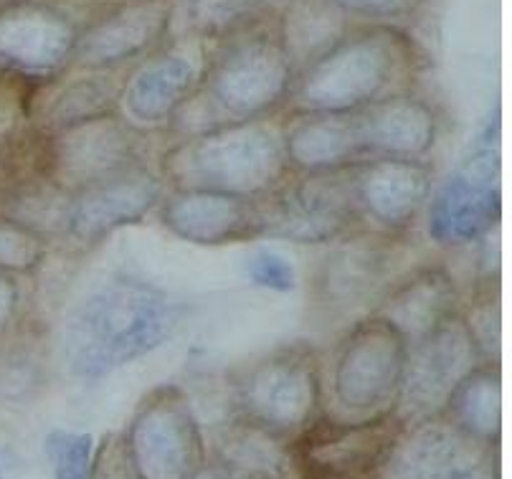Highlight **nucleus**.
Listing matches in <instances>:
<instances>
[{
    "mask_svg": "<svg viewBox=\"0 0 512 479\" xmlns=\"http://www.w3.org/2000/svg\"><path fill=\"white\" fill-rule=\"evenodd\" d=\"M46 173L71 196L150 165V132L117 115L44 137Z\"/></svg>",
    "mask_w": 512,
    "mask_h": 479,
    "instance_id": "obj_11",
    "label": "nucleus"
},
{
    "mask_svg": "<svg viewBox=\"0 0 512 479\" xmlns=\"http://www.w3.org/2000/svg\"><path fill=\"white\" fill-rule=\"evenodd\" d=\"M345 13L335 6L333 0H295L287 8L282 41L292 66L312 64L325 51L333 49L343 36Z\"/></svg>",
    "mask_w": 512,
    "mask_h": 479,
    "instance_id": "obj_27",
    "label": "nucleus"
},
{
    "mask_svg": "<svg viewBox=\"0 0 512 479\" xmlns=\"http://www.w3.org/2000/svg\"><path fill=\"white\" fill-rule=\"evenodd\" d=\"M170 23V8L163 0H142L117 8L79 36L74 64L87 71H107L158 44Z\"/></svg>",
    "mask_w": 512,
    "mask_h": 479,
    "instance_id": "obj_22",
    "label": "nucleus"
},
{
    "mask_svg": "<svg viewBox=\"0 0 512 479\" xmlns=\"http://www.w3.org/2000/svg\"><path fill=\"white\" fill-rule=\"evenodd\" d=\"M79 44V31L56 8L21 3L0 13V66L23 79L59 74Z\"/></svg>",
    "mask_w": 512,
    "mask_h": 479,
    "instance_id": "obj_18",
    "label": "nucleus"
},
{
    "mask_svg": "<svg viewBox=\"0 0 512 479\" xmlns=\"http://www.w3.org/2000/svg\"><path fill=\"white\" fill-rule=\"evenodd\" d=\"M292 87L295 66L282 41L249 33L208 66L198 92L168 130L178 137H191L236 122L267 120L287 104Z\"/></svg>",
    "mask_w": 512,
    "mask_h": 479,
    "instance_id": "obj_3",
    "label": "nucleus"
},
{
    "mask_svg": "<svg viewBox=\"0 0 512 479\" xmlns=\"http://www.w3.org/2000/svg\"><path fill=\"white\" fill-rule=\"evenodd\" d=\"M279 0H188L193 28L203 36H226L249 26Z\"/></svg>",
    "mask_w": 512,
    "mask_h": 479,
    "instance_id": "obj_28",
    "label": "nucleus"
},
{
    "mask_svg": "<svg viewBox=\"0 0 512 479\" xmlns=\"http://www.w3.org/2000/svg\"><path fill=\"white\" fill-rule=\"evenodd\" d=\"M462 305L457 279L444 264H419L378 297L371 315L383 317L406 343L414 345L459 315Z\"/></svg>",
    "mask_w": 512,
    "mask_h": 479,
    "instance_id": "obj_21",
    "label": "nucleus"
},
{
    "mask_svg": "<svg viewBox=\"0 0 512 479\" xmlns=\"http://www.w3.org/2000/svg\"><path fill=\"white\" fill-rule=\"evenodd\" d=\"M120 112V87L92 71L89 77L64 84L56 94L44 99L41 112L33 120V130L51 137L84 122Z\"/></svg>",
    "mask_w": 512,
    "mask_h": 479,
    "instance_id": "obj_26",
    "label": "nucleus"
},
{
    "mask_svg": "<svg viewBox=\"0 0 512 479\" xmlns=\"http://www.w3.org/2000/svg\"><path fill=\"white\" fill-rule=\"evenodd\" d=\"M160 224L196 246H231L264 239V216L256 198L213 191H165Z\"/></svg>",
    "mask_w": 512,
    "mask_h": 479,
    "instance_id": "obj_17",
    "label": "nucleus"
},
{
    "mask_svg": "<svg viewBox=\"0 0 512 479\" xmlns=\"http://www.w3.org/2000/svg\"><path fill=\"white\" fill-rule=\"evenodd\" d=\"M0 479H3V477H0Z\"/></svg>",
    "mask_w": 512,
    "mask_h": 479,
    "instance_id": "obj_38",
    "label": "nucleus"
},
{
    "mask_svg": "<svg viewBox=\"0 0 512 479\" xmlns=\"http://www.w3.org/2000/svg\"><path fill=\"white\" fill-rule=\"evenodd\" d=\"M264 239L330 246L365 231L353 198V168L335 173H289L282 186L259 198Z\"/></svg>",
    "mask_w": 512,
    "mask_h": 479,
    "instance_id": "obj_10",
    "label": "nucleus"
},
{
    "mask_svg": "<svg viewBox=\"0 0 512 479\" xmlns=\"http://www.w3.org/2000/svg\"><path fill=\"white\" fill-rule=\"evenodd\" d=\"M459 479H500V472H497V457L492 454V457L485 459L480 467L469 469V472L462 474Z\"/></svg>",
    "mask_w": 512,
    "mask_h": 479,
    "instance_id": "obj_36",
    "label": "nucleus"
},
{
    "mask_svg": "<svg viewBox=\"0 0 512 479\" xmlns=\"http://www.w3.org/2000/svg\"><path fill=\"white\" fill-rule=\"evenodd\" d=\"M434 165L429 160H368L353 168V198L368 231L409 236L429 206Z\"/></svg>",
    "mask_w": 512,
    "mask_h": 479,
    "instance_id": "obj_14",
    "label": "nucleus"
},
{
    "mask_svg": "<svg viewBox=\"0 0 512 479\" xmlns=\"http://www.w3.org/2000/svg\"><path fill=\"white\" fill-rule=\"evenodd\" d=\"M282 140L289 173H335L363 163L353 115H289Z\"/></svg>",
    "mask_w": 512,
    "mask_h": 479,
    "instance_id": "obj_24",
    "label": "nucleus"
},
{
    "mask_svg": "<svg viewBox=\"0 0 512 479\" xmlns=\"http://www.w3.org/2000/svg\"><path fill=\"white\" fill-rule=\"evenodd\" d=\"M426 234L442 249H462L492 234L502 216L500 109L474 137L462 163L431 191Z\"/></svg>",
    "mask_w": 512,
    "mask_h": 479,
    "instance_id": "obj_7",
    "label": "nucleus"
},
{
    "mask_svg": "<svg viewBox=\"0 0 512 479\" xmlns=\"http://www.w3.org/2000/svg\"><path fill=\"white\" fill-rule=\"evenodd\" d=\"M411 49L391 31L340 39L307 64L289 92V115H358L383 99L406 94Z\"/></svg>",
    "mask_w": 512,
    "mask_h": 479,
    "instance_id": "obj_4",
    "label": "nucleus"
},
{
    "mask_svg": "<svg viewBox=\"0 0 512 479\" xmlns=\"http://www.w3.org/2000/svg\"><path fill=\"white\" fill-rule=\"evenodd\" d=\"M462 320L480 350L482 363L500 365V294L492 292V284L474 292V300L462 305Z\"/></svg>",
    "mask_w": 512,
    "mask_h": 479,
    "instance_id": "obj_31",
    "label": "nucleus"
},
{
    "mask_svg": "<svg viewBox=\"0 0 512 479\" xmlns=\"http://www.w3.org/2000/svg\"><path fill=\"white\" fill-rule=\"evenodd\" d=\"M92 479H140L127 457L122 434H107L94 449Z\"/></svg>",
    "mask_w": 512,
    "mask_h": 479,
    "instance_id": "obj_33",
    "label": "nucleus"
},
{
    "mask_svg": "<svg viewBox=\"0 0 512 479\" xmlns=\"http://www.w3.org/2000/svg\"><path fill=\"white\" fill-rule=\"evenodd\" d=\"M155 165L168 191H213L256 201L289 178L282 122L272 117L178 137Z\"/></svg>",
    "mask_w": 512,
    "mask_h": 479,
    "instance_id": "obj_2",
    "label": "nucleus"
},
{
    "mask_svg": "<svg viewBox=\"0 0 512 479\" xmlns=\"http://www.w3.org/2000/svg\"><path fill=\"white\" fill-rule=\"evenodd\" d=\"M51 241L0 216V272L33 274L49 259Z\"/></svg>",
    "mask_w": 512,
    "mask_h": 479,
    "instance_id": "obj_30",
    "label": "nucleus"
},
{
    "mask_svg": "<svg viewBox=\"0 0 512 479\" xmlns=\"http://www.w3.org/2000/svg\"><path fill=\"white\" fill-rule=\"evenodd\" d=\"M411 345L378 315H363L343 333L325 373V414L378 419L396 409Z\"/></svg>",
    "mask_w": 512,
    "mask_h": 479,
    "instance_id": "obj_6",
    "label": "nucleus"
},
{
    "mask_svg": "<svg viewBox=\"0 0 512 479\" xmlns=\"http://www.w3.org/2000/svg\"><path fill=\"white\" fill-rule=\"evenodd\" d=\"M404 246L406 236L368 229L327 246L307 282L312 312L327 322L348 320L358 310L368 315L378 297L401 277L396 269L398 259H404Z\"/></svg>",
    "mask_w": 512,
    "mask_h": 479,
    "instance_id": "obj_9",
    "label": "nucleus"
},
{
    "mask_svg": "<svg viewBox=\"0 0 512 479\" xmlns=\"http://www.w3.org/2000/svg\"><path fill=\"white\" fill-rule=\"evenodd\" d=\"M122 439L140 479H193L208 464L201 419L178 383L142 393Z\"/></svg>",
    "mask_w": 512,
    "mask_h": 479,
    "instance_id": "obj_8",
    "label": "nucleus"
},
{
    "mask_svg": "<svg viewBox=\"0 0 512 479\" xmlns=\"http://www.w3.org/2000/svg\"><path fill=\"white\" fill-rule=\"evenodd\" d=\"M343 13L360 18H396L411 11L416 0H333Z\"/></svg>",
    "mask_w": 512,
    "mask_h": 479,
    "instance_id": "obj_34",
    "label": "nucleus"
},
{
    "mask_svg": "<svg viewBox=\"0 0 512 479\" xmlns=\"http://www.w3.org/2000/svg\"><path fill=\"white\" fill-rule=\"evenodd\" d=\"M21 310V287L13 274L0 272V333L16 320Z\"/></svg>",
    "mask_w": 512,
    "mask_h": 479,
    "instance_id": "obj_35",
    "label": "nucleus"
},
{
    "mask_svg": "<svg viewBox=\"0 0 512 479\" xmlns=\"http://www.w3.org/2000/svg\"><path fill=\"white\" fill-rule=\"evenodd\" d=\"M208 462L226 479H300L292 454V439L231 416L213 431Z\"/></svg>",
    "mask_w": 512,
    "mask_h": 479,
    "instance_id": "obj_23",
    "label": "nucleus"
},
{
    "mask_svg": "<svg viewBox=\"0 0 512 479\" xmlns=\"http://www.w3.org/2000/svg\"><path fill=\"white\" fill-rule=\"evenodd\" d=\"M193 479H226V474L221 472V469H218V467H213L211 462H208L206 467H203L201 472H198Z\"/></svg>",
    "mask_w": 512,
    "mask_h": 479,
    "instance_id": "obj_37",
    "label": "nucleus"
},
{
    "mask_svg": "<svg viewBox=\"0 0 512 479\" xmlns=\"http://www.w3.org/2000/svg\"><path fill=\"white\" fill-rule=\"evenodd\" d=\"M231 396L236 416L295 439L325 414V360L307 340L277 345L241 365Z\"/></svg>",
    "mask_w": 512,
    "mask_h": 479,
    "instance_id": "obj_5",
    "label": "nucleus"
},
{
    "mask_svg": "<svg viewBox=\"0 0 512 479\" xmlns=\"http://www.w3.org/2000/svg\"><path fill=\"white\" fill-rule=\"evenodd\" d=\"M183 307L163 287L132 274H112L89 289L64 317L59 355L79 383H99L170 343Z\"/></svg>",
    "mask_w": 512,
    "mask_h": 479,
    "instance_id": "obj_1",
    "label": "nucleus"
},
{
    "mask_svg": "<svg viewBox=\"0 0 512 479\" xmlns=\"http://www.w3.org/2000/svg\"><path fill=\"white\" fill-rule=\"evenodd\" d=\"M206 74L203 51L196 41L173 46L148 59L120 87V115L142 132L173 125L178 112L198 92Z\"/></svg>",
    "mask_w": 512,
    "mask_h": 479,
    "instance_id": "obj_16",
    "label": "nucleus"
},
{
    "mask_svg": "<svg viewBox=\"0 0 512 479\" xmlns=\"http://www.w3.org/2000/svg\"><path fill=\"white\" fill-rule=\"evenodd\" d=\"M249 279L256 287H264L269 292H292L297 287V272L295 267L284 259L277 251H254L249 256Z\"/></svg>",
    "mask_w": 512,
    "mask_h": 479,
    "instance_id": "obj_32",
    "label": "nucleus"
},
{
    "mask_svg": "<svg viewBox=\"0 0 512 479\" xmlns=\"http://www.w3.org/2000/svg\"><path fill=\"white\" fill-rule=\"evenodd\" d=\"M404 424L393 414L338 419L322 414L292 439L300 479H373Z\"/></svg>",
    "mask_w": 512,
    "mask_h": 479,
    "instance_id": "obj_12",
    "label": "nucleus"
},
{
    "mask_svg": "<svg viewBox=\"0 0 512 479\" xmlns=\"http://www.w3.org/2000/svg\"><path fill=\"white\" fill-rule=\"evenodd\" d=\"M94 449L97 441L89 431L54 429L44 439L54 479H92Z\"/></svg>",
    "mask_w": 512,
    "mask_h": 479,
    "instance_id": "obj_29",
    "label": "nucleus"
},
{
    "mask_svg": "<svg viewBox=\"0 0 512 479\" xmlns=\"http://www.w3.org/2000/svg\"><path fill=\"white\" fill-rule=\"evenodd\" d=\"M480 363V350L459 312L409 348L404 386L393 416L404 426L442 416L454 388Z\"/></svg>",
    "mask_w": 512,
    "mask_h": 479,
    "instance_id": "obj_13",
    "label": "nucleus"
},
{
    "mask_svg": "<svg viewBox=\"0 0 512 479\" xmlns=\"http://www.w3.org/2000/svg\"><path fill=\"white\" fill-rule=\"evenodd\" d=\"M353 120L363 163L429 160L439 145V117L429 102L414 94L383 99L353 115Z\"/></svg>",
    "mask_w": 512,
    "mask_h": 479,
    "instance_id": "obj_20",
    "label": "nucleus"
},
{
    "mask_svg": "<svg viewBox=\"0 0 512 479\" xmlns=\"http://www.w3.org/2000/svg\"><path fill=\"white\" fill-rule=\"evenodd\" d=\"M495 452L436 416L404 426L373 479H459Z\"/></svg>",
    "mask_w": 512,
    "mask_h": 479,
    "instance_id": "obj_19",
    "label": "nucleus"
},
{
    "mask_svg": "<svg viewBox=\"0 0 512 479\" xmlns=\"http://www.w3.org/2000/svg\"><path fill=\"white\" fill-rule=\"evenodd\" d=\"M444 419L482 447L497 449L502 434V376L500 365L480 363L454 388Z\"/></svg>",
    "mask_w": 512,
    "mask_h": 479,
    "instance_id": "obj_25",
    "label": "nucleus"
},
{
    "mask_svg": "<svg viewBox=\"0 0 512 479\" xmlns=\"http://www.w3.org/2000/svg\"><path fill=\"white\" fill-rule=\"evenodd\" d=\"M165 191L168 186L155 163L87 188L71 198L64 241L79 249H94L115 231L140 224L158 211Z\"/></svg>",
    "mask_w": 512,
    "mask_h": 479,
    "instance_id": "obj_15",
    "label": "nucleus"
}]
</instances>
